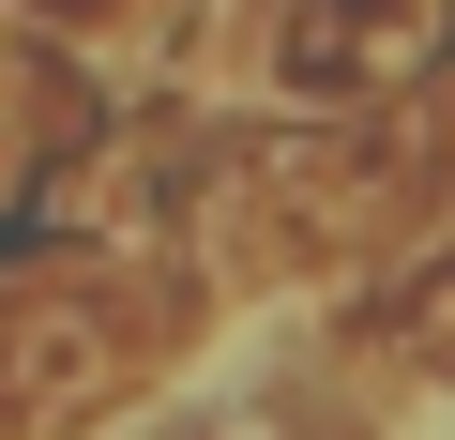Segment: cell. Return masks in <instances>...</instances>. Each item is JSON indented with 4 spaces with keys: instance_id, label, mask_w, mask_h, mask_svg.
I'll list each match as a JSON object with an SVG mask.
<instances>
[{
    "instance_id": "cell-1",
    "label": "cell",
    "mask_w": 455,
    "mask_h": 440,
    "mask_svg": "<svg viewBox=\"0 0 455 440\" xmlns=\"http://www.w3.org/2000/svg\"><path fill=\"white\" fill-rule=\"evenodd\" d=\"M425 0H289V16L259 31V92L289 107H379L395 76H425Z\"/></svg>"
},
{
    "instance_id": "cell-2",
    "label": "cell",
    "mask_w": 455,
    "mask_h": 440,
    "mask_svg": "<svg viewBox=\"0 0 455 440\" xmlns=\"http://www.w3.org/2000/svg\"><path fill=\"white\" fill-rule=\"evenodd\" d=\"M31 16L76 31V46H122V31H137V0H31Z\"/></svg>"
}]
</instances>
